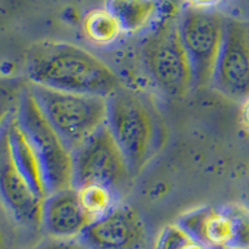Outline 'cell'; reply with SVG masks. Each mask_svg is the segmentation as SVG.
I'll return each mask as SVG.
<instances>
[{
    "instance_id": "11",
    "label": "cell",
    "mask_w": 249,
    "mask_h": 249,
    "mask_svg": "<svg viewBox=\"0 0 249 249\" xmlns=\"http://www.w3.org/2000/svg\"><path fill=\"white\" fill-rule=\"evenodd\" d=\"M0 199L20 226L33 231L43 228L45 199L31 188L15 168L4 136L0 137Z\"/></svg>"
},
{
    "instance_id": "1",
    "label": "cell",
    "mask_w": 249,
    "mask_h": 249,
    "mask_svg": "<svg viewBox=\"0 0 249 249\" xmlns=\"http://www.w3.org/2000/svg\"><path fill=\"white\" fill-rule=\"evenodd\" d=\"M31 85L108 99L121 88L119 76L90 51L64 41H43L26 57Z\"/></svg>"
},
{
    "instance_id": "15",
    "label": "cell",
    "mask_w": 249,
    "mask_h": 249,
    "mask_svg": "<svg viewBox=\"0 0 249 249\" xmlns=\"http://www.w3.org/2000/svg\"><path fill=\"white\" fill-rule=\"evenodd\" d=\"M82 29L91 43L106 46L115 43L124 33L121 25L107 9H93L82 20Z\"/></svg>"
},
{
    "instance_id": "18",
    "label": "cell",
    "mask_w": 249,
    "mask_h": 249,
    "mask_svg": "<svg viewBox=\"0 0 249 249\" xmlns=\"http://www.w3.org/2000/svg\"><path fill=\"white\" fill-rule=\"evenodd\" d=\"M153 249H208L178 223L168 224L156 238Z\"/></svg>"
},
{
    "instance_id": "20",
    "label": "cell",
    "mask_w": 249,
    "mask_h": 249,
    "mask_svg": "<svg viewBox=\"0 0 249 249\" xmlns=\"http://www.w3.org/2000/svg\"><path fill=\"white\" fill-rule=\"evenodd\" d=\"M187 1L192 5V8L204 9V10H207V9H210L212 6L217 5V4L222 3L223 0H187Z\"/></svg>"
},
{
    "instance_id": "12",
    "label": "cell",
    "mask_w": 249,
    "mask_h": 249,
    "mask_svg": "<svg viewBox=\"0 0 249 249\" xmlns=\"http://www.w3.org/2000/svg\"><path fill=\"white\" fill-rule=\"evenodd\" d=\"M92 222L82 210L75 188L50 193L44 201L43 228L50 238L76 239Z\"/></svg>"
},
{
    "instance_id": "8",
    "label": "cell",
    "mask_w": 249,
    "mask_h": 249,
    "mask_svg": "<svg viewBox=\"0 0 249 249\" xmlns=\"http://www.w3.org/2000/svg\"><path fill=\"white\" fill-rule=\"evenodd\" d=\"M226 24L222 15L204 9H187L179 18V35L197 85L204 86L213 81Z\"/></svg>"
},
{
    "instance_id": "17",
    "label": "cell",
    "mask_w": 249,
    "mask_h": 249,
    "mask_svg": "<svg viewBox=\"0 0 249 249\" xmlns=\"http://www.w3.org/2000/svg\"><path fill=\"white\" fill-rule=\"evenodd\" d=\"M75 190L82 210L92 221L110 212L115 207V191L104 184H84Z\"/></svg>"
},
{
    "instance_id": "13",
    "label": "cell",
    "mask_w": 249,
    "mask_h": 249,
    "mask_svg": "<svg viewBox=\"0 0 249 249\" xmlns=\"http://www.w3.org/2000/svg\"><path fill=\"white\" fill-rule=\"evenodd\" d=\"M3 136L15 168L30 184L31 188L41 198L45 199L49 192L43 164L25 130L20 124L18 116L10 122Z\"/></svg>"
},
{
    "instance_id": "14",
    "label": "cell",
    "mask_w": 249,
    "mask_h": 249,
    "mask_svg": "<svg viewBox=\"0 0 249 249\" xmlns=\"http://www.w3.org/2000/svg\"><path fill=\"white\" fill-rule=\"evenodd\" d=\"M105 9L119 21L124 33L128 34L144 30L159 10L155 0H106Z\"/></svg>"
},
{
    "instance_id": "9",
    "label": "cell",
    "mask_w": 249,
    "mask_h": 249,
    "mask_svg": "<svg viewBox=\"0 0 249 249\" xmlns=\"http://www.w3.org/2000/svg\"><path fill=\"white\" fill-rule=\"evenodd\" d=\"M212 82L219 92L235 101H244L249 97L248 24L227 20Z\"/></svg>"
},
{
    "instance_id": "21",
    "label": "cell",
    "mask_w": 249,
    "mask_h": 249,
    "mask_svg": "<svg viewBox=\"0 0 249 249\" xmlns=\"http://www.w3.org/2000/svg\"><path fill=\"white\" fill-rule=\"evenodd\" d=\"M242 120L244 124L249 128V97L243 101V107H242Z\"/></svg>"
},
{
    "instance_id": "10",
    "label": "cell",
    "mask_w": 249,
    "mask_h": 249,
    "mask_svg": "<svg viewBox=\"0 0 249 249\" xmlns=\"http://www.w3.org/2000/svg\"><path fill=\"white\" fill-rule=\"evenodd\" d=\"M79 239L88 249H146L148 243L142 217L124 204L95 219Z\"/></svg>"
},
{
    "instance_id": "16",
    "label": "cell",
    "mask_w": 249,
    "mask_h": 249,
    "mask_svg": "<svg viewBox=\"0 0 249 249\" xmlns=\"http://www.w3.org/2000/svg\"><path fill=\"white\" fill-rule=\"evenodd\" d=\"M28 85L21 79L0 76V137L18 116Z\"/></svg>"
},
{
    "instance_id": "3",
    "label": "cell",
    "mask_w": 249,
    "mask_h": 249,
    "mask_svg": "<svg viewBox=\"0 0 249 249\" xmlns=\"http://www.w3.org/2000/svg\"><path fill=\"white\" fill-rule=\"evenodd\" d=\"M30 85L40 108L74 152L107 122V99Z\"/></svg>"
},
{
    "instance_id": "2",
    "label": "cell",
    "mask_w": 249,
    "mask_h": 249,
    "mask_svg": "<svg viewBox=\"0 0 249 249\" xmlns=\"http://www.w3.org/2000/svg\"><path fill=\"white\" fill-rule=\"evenodd\" d=\"M107 122L132 175H139L160 148V122L142 95L120 88L107 99Z\"/></svg>"
},
{
    "instance_id": "19",
    "label": "cell",
    "mask_w": 249,
    "mask_h": 249,
    "mask_svg": "<svg viewBox=\"0 0 249 249\" xmlns=\"http://www.w3.org/2000/svg\"><path fill=\"white\" fill-rule=\"evenodd\" d=\"M36 249H88L79 238L76 239H55L49 238L43 242Z\"/></svg>"
},
{
    "instance_id": "4",
    "label": "cell",
    "mask_w": 249,
    "mask_h": 249,
    "mask_svg": "<svg viewBox=\"0 0 249 249\" xmlns=\"http://www.w3.org/2000/svg\"><path fill=\"white\" fill-rule=\"evenodd\" d=\"M18 120L43 164L49 195L74 188V152L46 119L30 85L21 100Z\"/></svg>"
},
{
    "instance_id": "5",
    "label": "cell",
    "mask_w": 249,
    "mask_h": 249,
    "mask_svg": "<svg viewBox=\"0 0 249 249\" xmlns=\"http://www.w3.org/2000/svg\"><path fill=\"white\" fill-rule=\"evenodd\" d=\"M142 60L151 79L166 95L184 96L192 88V66L182 44L178 21L167 20L142 43Z\"/></svg>"
},
{
    "instance_id": "7",
    "label": "cell",
    "mask_w": 249,
    "mask_h": 249,
    "mask_svg": "<svg viewBox=\"0 0 249 249\" xmlns=\"http://www.w3.org/2000/svg\"><path fill=\"white\" fill-rule=\"evenodd\" d=\"M131 177L127 160L107 124L74 151V188L97 183L117 191Z\"/></svg>"
},
{
    "instance_id": "22",
    "label": "cell",
    "mask_w": 249,
    "mask_h": 249,
    "mask_svg": "<svg viewBox=\"0 0 249 249\" xmlns=\"http://www.w3.org/2000/svg\"><path fill=\"white\" fill-rule=\"evenodd\" d=\"M6 247V238H5V232H4L1 223H0V249H5Z\"/></svg>"
},
{
    "instance_id": "6",
    "label": "cell",
    "mask_w": 249,
    "mask_h": 249,
    "mask_svg": "<svg viewBox=\"0 0 249 249\" xmlns=\"http://www.w3.org/2000/svg\"><path fill=\"white\" fill-rule=\"evenodd\" d=\"M177 223L208 249H249V206L241 202L198 207Z\"/></svg>"
},
{
    "instance_id": "23",
    "label": "cell",
    "mask_w": 249,
    "mask_h": 249,
    "mask_svg": "<svg viewBox=\"0 0 249 249\" xmlns=\"http://www.w3.org/2000/svg\"><path fill=\"white\" fill-rule=\"evenodd\" d=\"M248 26H249V24H248Z\"/></svg>"
}]
</instances>
